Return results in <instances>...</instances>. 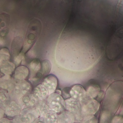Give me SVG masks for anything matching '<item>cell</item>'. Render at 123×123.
<instances>
[{
	"label": "cell",
	"instance_id": "33",
	"mask_svg": "<svg viewBox=\"0 0 123 123\" xmlns=\"http://www.w3.org/2000/svg\"><path fill=\"white\" fill-rule=\"evenodd\" d=\"M6 41L3 37H0V46H3L5 45Z\"/></svg>",
	"mask_w": 123,
	"mask_h": 123
},
{
	"label": "cell",
	"instance_id": "17",
	"mask_svg": "<svg viewBox=\"0 0 123 123\" xmlns=\"http://www.w3.org/2000/svg\"><path fill=\"white\" fill-rule=\"evenodd\" d=\"M75 119L74 115L68 110H64L58 115V123H73Z\"/></svg>",
	"mask_w": 123,
	"mask_h": 123
},
{
	"label": "cell",
	"instance_id": "26",
	"mask_svg": "<svg viewBox=\"0 0 123 123\" xmlns=\"http://www.w3.org/2000/svg\"><path fill=\"white\" fill-rule=\"evenodd\" d=\"M25 54V53L22 51L19 55L13 58L14 63L15 64L16 66H18L20 65L24 59Z\"/></svg>",
	"mask_w": 123,
	"mask_h": 123
},
{
	"label": "cell",
	"instance_id": "11",
	"mask_svg": "<svg viewBox=\"0 0 123 123\" xmlns=\"http://www.w3.org/2000/svg\"><path fill=\"white\" fill-rule=\"evenodd\" d=\"M42 84L47 88L49 95L55 92L58 85V79L54 75H48L44 78Z\"/></svg>",
	"mask_w": 123,
	"mask_h": 123
},
{
	"label": "cell",
	"instance_id": "25",
	"mask_svg": "<svg viewBox=\"0 0 123 123\" xmlns=\"http://www.w3.org/2000/svg\"><path fill=\"white\" fill-rule=\"evenodd\" d=\"M81 121L83 123H97L98 120L97 118L93 115L83 117Z\"/></svg>",
	"mask_w": 123,
	"mask_h": 123
},
{
	"label": "cell",
	"instance_id": "28",
	"mask_svg": "<svg viewBox=\"0 0 123 123\" xmlns=\"http://www.w3.org/2000/svg\"><path fill=\"white\" fill-rule=\"evenodd\" d=\"M114 123H121L123 122V119L121 117L116 116L112 120Z\"/></svg>",
	"mask_w": 123,
	"mask_h": 123
},
{
	"label": "cell",
	"instance_id": "2",
	"mask_svg": "<svg viewBox=\"0 0 123 123\" xmlns=\"http://www.w3.org/2000/svg\"><path fill=\"white\" fill-rule=\"evenodd\" d=\"M38 24V21H31L29 26L23 47L22 52L24 53L30 50L36 42L38 33H40Z\"/></svg>",
	"mask_w": 123,
	"mask_h": 123
},
{
	"label": "cell",
	"instance_id": "31",
	"mask_svg": "<svg viewBox=\"0 0 123 123\" xmlns=\"http://www.w3.org/2000/svg\"><path fill=\"white\" fill-rule=\"evenodd\" d=\"M12 122V120H10L9 118H4L0 120V123H11Z\"/></svg>",
	"mask_w": 123,
	"mask_h": 123
},
{
	"label": "cell",
	"instance_id": "8",
	"mask_svg": "<svg viewBox=\"0 0 123 123\" xmlns=\"http://www.w3.org/2000/svg\"><path fill=\"white\" fill-rule=\"evenodd\" d=\"M22 109L28 108H35L38 103L37 97L32 93H30L21 98L18 100Z\"/></svg>",
	"mask_w": 123,
	"mask_h": 123
},
{
	"label": "cell",
	"instance_id": "18",
	"mask_svg": "<svg viewBox=\"0 0 123 123\" xmlns=\"http://www.w3.org/2000/svg\"><path fill=\"white\" fill-rule=\"evenodd\" d=\"M9 93L6 90L0 89V107L5 109L11 101Z\"/></svg>",
	"mask_w": 123,
	"mask_h": 123
},
{
	"label": "cell",
	"instance_id": "10",
	"mask_svg": "<svg viewBox=\"0 0 123 123\" xmlns=\"http://www.w3.org/2000/svg\"><path fill=\"white\" fill-rule=\"evenodd\" d=\"M15 84L13 77L10 75H4L0 80V89L6 90L10 94L13 89Z\"/></svg>",
	"mask_w": 123,
	"mask_h": 123
},
{
	"label": "cell",
	"instance_id": "3",
	"mask_svg": "<svg viewBox=\"0 0 123 123\" xmlns=\"http://www.w3.org/2000/svg\"><path fill=\"white\" fill-rule=\"evenodd\" d=\"M40 116L37 108H28L22 109L20 114L12 119L13 123H34Z\"/></svg>",
	"mask_w": 123,
	"mask_h": 123
},
{
	"label": "cell",
	"instance_id": "15",
	"mask_svg": "<svg viewBox=\"0 0 123 123\" xmlns=\"http://www.w3.org/2000/svg\"><path fill=\"white\" fill-rule=\"evenodd\" d=\"M23 43L20 37H17L14 39L11 45V54L13 57L19 55L21 52Z\"/></svg>",
	"mask_w": 123,
	"mask_h": 123
},
{
	"label": "cell",
	"instance_id": "21",
	"mask_svg": "<svg viewBox=\"0 0 123 123\" xmlns=\"http://www.w3.org/2000/svg\"><path fill=\"white\" fill-rule=\"evenodd\" d=\"M100 89L98 86L91 85L89 86L86 91V99H94L96 98L99 92Z\"/></svg>",
	"mask_w": 123,
	"mask_h": 123
},
{
	"label": "cell",
	"instance_id": "4",
	"mask_svg": "<svg viewBox=\"0 0 123 123\" xmlns=\"http://www.w3.org/2000/svg\"><path fill=\"white\" fill-rule=\"evenodd\" d=\"M46 102L50 110L57 114H60L65 109L64 99L58 93L54 92L49 95Z\"/></svg>",
	"mask_w": 123,
	"mask_h": 123
},
{
	"label": "cell",
	"instance_id": "19",
	"mask_svg": "<svg viewBox=\"0 0 123 123\" xmlns=\"http://www.w3.org/2000/svg\"><path fill=\"white\" fill-rule=\"evenodd\" d=\"M29 68L31 72L30 77L40 72L41 68V62L39 60H33L29 64Z\"/></svg>",
	"mask_w": 123,
	"mask_h": 123
},
{
	"label": "cell",
	"instance_id": "29",
	"mask_svg": "<svg viewBox=\"0 0 123 123\" xmlns=\"http://www.w3.org/2000/svg\"><path fill=\"white\" fill-rule=\"evenodd\" d=\"M34 123H46L45 117L40 116L35 121Z\"/></svg>",
	"mask_w": 123,
	"mask_h": 123
},
{
	"label": "cell",
	"instance_id": "30",
	"mask_svg": "<svg viewBox=\"0 0 123 123\" xmlns=\"http://www.w3.org/2000/svg\"><path fill=\"white\" fill-rule=\"evenodd\" d=\"M109 114L106 112H104L101 116V120L102 122H104V121L107 120L108 118Z\"/></svg>",
	"mask_w": 123,
	"mask_h": 123
},
{
	"label": "cell",
	"instance_id": "5",
	"mask_svg": "<svg viewBox=\"0 0 123 123\" xmlns=\"http://www.w3.org/2000/svg\"><path fill=\"white\" fill-rule=\"evenodd\" d=\"M99 106V103L96 100L93 99H86L81 103L82 118L86 116L94 115L98 110Z\"/></svg>",
	"mask_w": 123,
	"mask_h": 123
},
{
	"label": "cell",
	"instance_id": "23",
	"mask_svg": "<svg viewBox=\"0 0 123 123\" xmlns=\"http://www.w3.org/2000/svg\"><path fill=\"white\" fill-rule=\"evenodd\" d=\"M46 123H58V115L52 110H49L45 116Z\"/></svg>",
	"mask_w": 123,
	"mask_h": 123
},
{
	"label": "cell",
	"instance_id": "27",
	"mask_svg": "<svg viewBox=\"0 0 123 123\" xmlns=\"http://www.w3.org/2000/svg\"><path fill=\"white\" fill-rule=\"evenodd\" d=\"M71 89H69V88H66L63 89L62 91L63 97L64 98H68L71 97L70 91Z\"/></svg>",
	"mask_w": 123,
	"mask_h": 123
},
{
	"label": "cell",
	"instance_id": "24",
	"mask_svg": "<svg viewBox=\"0 0 123 123\" xmlns=\"http://www.w3.org/2000/svg\"><path fill=\"white\" fill-rule=\"evenodd\" d=\"M11 55L9 49L3 48L0 50V66L5 62L9 61Z\"/></svg>",
	"mask_w": 123,
	"mask_h": 123
},
{
	"label": "cell",
	"instance_id": "9",
	"mask_svg": "<svg viewBox=\"0 0 123 123\" xmlns=\"http://www.w3.org/2000/svg\"><path fill=\"white\" fill-rule=\"evenodd\" d=\"M72 98L79 101L81 104L86 99V92L80 85H76L72 88L70 91Z\"/></svg>",
	"mask_w": 123,
	"mask_h": 123
},
{
	"label": "cell",
	"instance_id": "6",
	"mask_svg": "<svg viewBox=\"0 0 123 123\" xmlns=\"http://www.w3.org/2000/svg\"><path fill=\"white\" fill-rule=\"evenodd\" d=\"M65 109L74 114L76 119L81 121V104L79 101L72 97L65 101Z\"/></svg>",
	"mask_w": 123,
	"mask_h": 123
},
{
	"label": "cell",
	"instance_id": "22",
	"mask_svg": "<svg viewBox=\"0 0 123 123\" xmlns=\"http://www.w3.org/2000/svg\"><path fill=\"white\" fill-rule=\"evenodd\" d=\"M51 69V64L49 60H45L41 62V68L40 72L43 77L49 74Z\"/></svg>",
	"mask_w": 123,
	"mask_h": 123
},
{
	"label": "cell",
	"instance_id": "7",
	"mask_svg": "<svg viewBox=\"0 0 123 123\" xmlns=\"http://www.w3.org/2000/svg\"><path fill=\"white\" fill-rule=\"evenodd\" d=\"M22 108L18 101L11 100L5 109V115L9 119H14L20 114Z\"/></svg>",
	"mask_w": 123,
	"mask_h": 123
},
{
	"label": "cell",
	"instance_id": "13",
	"mask_svg": "<svg viewBox=\"0 0 123 123\" xmlns=\"http://www.w3.org/2000/svg\"><path fill=\"white\" fill-rule=\"evenodd\" d=\"M32 93L37 97L39 101H46L49 96L48 90L42 84L37 85L33 89Z\"/></svg>",
	"mask_w": 123,
	"mask_h": 123
},
{
	"label": "cell",
	"instance_id": "20",
	"mask_svg": "<svg viewBox=\"0 0 123 123\" xmlns=\"http://www.w3.org/2000/svg\"><path fill=\"white\" fill-rule=\"evenodd\" d=\"M36 108L40 114V116L45 117L46 114L50 110L46 101H39Z\"/></svg>",
	"mask_w": 123,
	"mask_h": 123
},
{
	"label": "cell",
	"instance_id": "32",
	"mask_svg": "<svg viewBox=\"0 0 123 123\" xmlns=\"http://www.w3.org/2000/svg\"><path fill=\"white\" fill-rule=\"evenodd\" d=\"M5 115V109L0 107V120L4 117Z\"/></svg>",
	"mask_w": 123,
	"mask_h": 123
},
{
	"label": "cell",
	"instance_id": "12",
	"mask_svg": "<svg viewBox=\"0 0 123 123\" xmlns=\"http://www.w3.org/2000/svg\"><path fill=\"white\" fill-rule=\"evenodd\" d=\"M30 73L29 69L24 66L18 67L15 69L13 74V77L15 82L25 80L29 76Z\"/></svg>",
	"mask_w": 123,
	"mask_h": 123
},
{
	"label": "cell",
	"instance_id": "34",
	"mask_svg": "<svg viewBox=\"0 0 123 123\" xmlns=\"http://www.w3.org/2000/svg\"><path fill=\"white\" fill-rule=\"evenodd\" d=\"M1 73H0V79H1Z\"/></svg>",
	"mask_w": 123,
	"mask_h": 123
},
{
	"label": "cell",
	"instance_id": "16",
	"mask_svg": "<svg viewBox=\"0 0 123 123\" xmlns=\"http://www.w3.org/2000/svg\"><path fill=\"white\" fill-rule=\"evenodd\" d=\"M16 67L14 62L6 61L0 66V71L4 75H12L14 73Z\"/></svg>",
	"mask_w": 123,
	"mask_h": 123
},
{
	"label": "cell",
	"instance_id": "1",
	"mask_svg": "<svg viewBox=\"0 0 123 123\" xmlns=\"http://www.w3.org/2000/svg\"><path fill=\"white\" fill-rule=\"evenodd\" d=\"M32 88L31 83L25 80L16 83L13 89L9 94L11 100L18 101L21 97L31 93Z\"/></svg>",
	"mask_w": 123,
	"mask_h": 123
},
{
	"label": "cell",
	"instance_id": "14",
	"mask_svg": "<svg viewBox=\"0 0 123 123\" xmlns=\"http://www.w3.org/2000/svg\"><path fill=\"white\" fill-rule=\"evenodd\" d=\"M10 17L6 13L0 14V37H3L8 32Z\"/></svg>",
	"mask_w": 123,
	"mask_h": 123
}]
</instances>
